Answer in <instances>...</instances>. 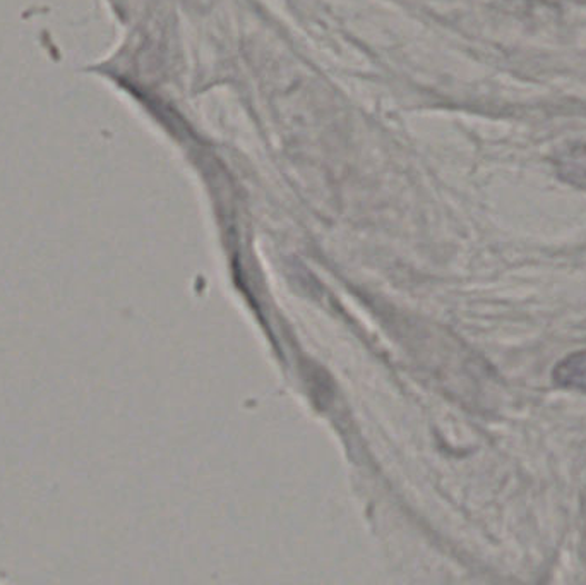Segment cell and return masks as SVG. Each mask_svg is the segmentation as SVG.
Returning a JSON list of instances; mask_svg holds the SVG:
<instances>
[{"instance_id":"cell-2","label":"cell","mask_w":586,"mask_h":585,"mask_svg":"<svg viewBox=\"0 0 586 585\" xmlns=\"http://www.w3.org/2000/svg\"><path fill=\"white\" fill-rule=\"evenodd\" d=\"M559 169L564 179L586 191V147L575 148L564 155Z\"/></svg>"},{"instance_id":"cell-1","label":"cell","mask_w":586,"mask_h":585,"mask_svg":"<svg viewBox=\"0 0 586 585\" xmlns=\"http://www.w3.org/2000/svg\"><path fill=\"white\" fill-rule=\"evenodd\" d=\"M554 379L560 387L586 391V350L573 354L559 363L554 371Z\"/></svg>"}]
</instances>
